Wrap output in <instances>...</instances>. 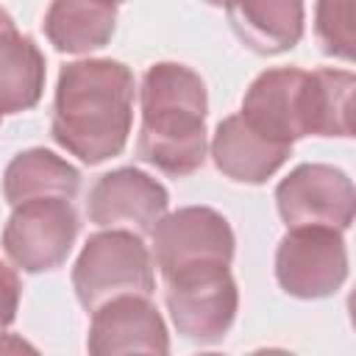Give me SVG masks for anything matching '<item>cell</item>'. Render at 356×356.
I'll return each mask as SVG.
<instances>
[{
    "label": "cell",
    "mask_w": 356,
    "mask_h": 356,
    "mask_svg": "<svg viewBox=\"0 0 356 356\" xmlns=\"http://www.w3.org/2000/svg\"><path fill=\"white\" fill-rule=\"evenodd\" d=\"M275 278L286 295L300 300L337 295L348 278L342 231L323 225L286 228L275 248Z\"/></svg>",
    "instance_id": "obj_7"
},
{
    "label": "cell",
    "mask_w": 356,
    "mask_h": 356,
    "mask_svg": "<svg viewBox=\"0 0 356 356\" xmlns=\"http://www.w3.org/2000/svg\"><path fill=\"white\" fill-rule=\"evenodd\" d=\"M78 211L70 197H33L11 206L3 250L25 273H47L67 261L78 236Z\"/></svg>",
    "instance_id": "obj_6"
},
{
    "label": "cell",
    "mask_w": 356,
    "mask_h": 356,
    "mask_svg": "<svg viewBox=\"0 0 356 356\" xmlns=\"http://www.w3.org/2000/svg\"><path fill=\"white\" fill-rule=\"evenodd\" d=\"M314 33L323 53L350 61L353 58V0H317Z\"/></svg>",
    "instance_id": "obj_17"
},
{
    "label": "cell",
    "mask_w": 356,
    "mask_h": 356,
    "mask_svg": "<svg viewBox=\"0 0 356 356\" xmlns=\"http://www.w3.org/2000/svg\"><path fill=\"white\" fill-rule=\"evenodd\" d=\"M42 28L58 53L100 50L117 31V0H53Z\"/></svg>",
    "instance_id": "obj_14"
},
{
    "label": "cell",
    "mask_w": 356,
    "mask_h": 356,
    "mask_svg": "<svg viewBox=\"0 0 356 356\" xmlns=\"http://www.w3.org/2000/svg\"><path fill=\"white\" fill-rule=\"evenodd\" d=\"M6 350H33L31 345H25L22 339H11L6 331L0 334V353H6Z\"/></svg>",
    "instance_id": "obj_19"
},
{
    "label": "cell",
    "mask_w": 356,
    "mask_h": 356,
    "mask_svg": "<svg viewBox=\"0 0 356 356\" xmlns=\"http://www.w3.org/2000/svg\"><path fill=\"white\" fill-rule=\"evenodd\" d=\"M170 192L153 175L136 167H120L95 181L86 197V214L100 228H125L139 236L153 234L167 214Z\"/></svg>",
    "instance_id": "obj_10"
},
{
    "label": "cell",
    "mask_w": 356,
    "mask_h": 356,
    "mask_svg": "<svg viewBox=\"0 0 356 356\" xmlns=\"http://www.w3.org/2000/svg\"><path fill=\"white\" fill-rule=\"evenodd\" d=\"M81 172L47 147H31L17 153L3 172V195L8 206L33 197H75Z\"/></svg>",
    "instance_id": "obj_15"
},
{
    "label": "cell",
    "mask_w": 356,
    "mask_h": 356,
    "mask_svg": "<svg viewBox=\"0 0 356 356\" xmlns=\"http://www.w3.org/2000/svg\"><path fill=\"white\" fill-rule=\"evenodd\" d=\"M142 125L136 153L164 175L186 178L206 161L209 95L203 78L178 61L147 67L142 86Z\"/></svg>",
    "instance_id": "obj_2"
},
{
    "label": "cell",
    "mask_w": 356,
    "mask_h": 356,
    "mask_svg": "<svg viewBox=\"0 0 356 356\" xmlns=\"http://www.w3.org/2000/svg\"><path fill=\"white\" fill-rule=\"evenodd\" d=\"M0 122H3V120H0Z\"/></svg>",
    "instance_id": "obj_23"
},
{
    "label": "cell",
    "mask_w": 356,
    "mask_h": 356,
    "mask_svg": "<svg viewBox=\"0 0 356 356\" xmlns=\"http://www.w3.org/2000/svg\"><path fill=\"white\" fill-rule=\"evenodd\" d=\"M150 236L161 278L192 264H231L236 245L231 222L211 206L170 211L156 222Z\"/></svg>",
    "instance_id": "obj_9"
},
{
    "label": "cell",
    "mask_w": 356,
    "mask_h": 356,
    "mask_svg": "<svg viewBox=\"0 0 356 356\" xmlns=\"http://www.w3.org/2000/svg\"><path fill=\"white\" fill-rule=\"evenodd\" d=\"M117 3H122V0H117Z\"/></svg>",
    "instance_id": "obj_22"
},
{
    "label": "cell",
    "mask_w": 356,
    "mask_h": 356,
    "mask_svg": "<svg viewBox=\"0 0 356 356\" xmlns=\"http://www.w3.org/2000/svg\"><path fill=\"white\" fill-rule=\"evenodd\" d=\"M86 350L95 356L114 353H167L170 334L164 317L145 295H120L92 312Z\"/></svg>",
    "instance_id": "obj_11"
},
{
    "label": "cell",
    "mask_w": 356,
    "mask_h": 356,
    "mask_svg": "<svg viewBox=\"0 0 356 356\" xmlns=\"http://www.w3.org/2000/svg\"><path fill=\"white\" fill-rule=\"evenodd\" d=\"M164 303L184 339L214 345L236 320L239 289L228 264H192L164 275Z\"/></svg>",
    "instance_id": "obj_5"
},
{
    "label": "cell",
    "mask_w": 356,
    "mask_h": 356,
    "mask_svg": "<svg viewBox=\"0 0 356 356\" xmlns=\"http://www.w3.org/2000/svg\"><path fill=\"white\" fill-rule=\"evenodd\" d=\"M225 14L236 39L259 56L286 53L303 39V0H225Z\"/></svg>",
    "instance_id": "obj_13"
},
{
    "label": "cell",
    "mask_w": 356,
    "mask_h": 356,
    "mask_svg": "<svg viewBox=\"0 0 356 356\" xmlns=\"http://www.w3.org/2000/svg\"><path fill=\"white\" fill-rule=\"evenodd\" d=\"M214 167L236 181V184H264L273 178L284 161L292 156V145L275 142L256 131L242 114H231L220 120L211 145H209Z\"/></svg>",
    "instance_id": "obj_12"
},
{
    "label": "cell",
    "mask_w": 356,
    "mask_h": 356,
    "mask_svg": "<svg viewBox=\"0 0 356 356\" xmlns=\"http://www.w3.org/2000/svg\"><path fill=\"white\" fill-rule=\"evenodd\" d=\"M275 206L286 228L323 225L345 231L353 222L356 192L345 170L334 164H298L275 186Z\"/></svg>",
    "instance_id": "obj_8"
},
{
    "label": "cell",
    "mask_w": 356,
    "mask_h": 356,
    "mask_svg": "<svg viewBox=\"0 0 356 356\" xmlns=\"http://www.w3.org/2000/svg\"><path fill=\"white\" fill-rule=\"evenodd\" d=\"M264 136L295 145L303 136H320L323 131V83L320 72L300 67H273L259 72L239 111Z\"/></svg>",
    "instance_id": "obj_4"
},
{
    "label": "cell",
    "mask_w": 356,
    "mask_h": 356,
    "mask_svg": "<svg viewBox=\"0 0 356 356\" xmlns=\"http://www.w3.org/2000/svg\"><path fill=\"white\" fill-rule=\"evenodd\" d=\"M11 28H17V25H14L11 14H8V11H6L3 6H0V31H11Z\"/></svg>",
    "instance_id": "obj_20"
},
{
    "label": "cell",
    "mask_w": 356,
    "mask_h": 356,
    "mask_svg": "<svg viewBox=\"0 0 356 356\" xmlns=\"http://www.w3.org/2000/svg\"><path fill=\"white\" fill-rule=\"evenodd\" d=\"M136 81L114 58L70 61L58 72L53 100V139L83 164H100L125 150L134 125Z\"/></svg>",
    "instance_id": "obj_1"
},
{
    "label": "cell",
    "mask_w": 356,
    "mask_h": 356,
    "mask_svg": "<svg viewBox=\"0 0 356 356\" xmlns=\"http://www.w3.org/2000/svg\"><path fill=\"white\" fill-rule=\"evenodd\" d=\"M72 289L86 312L120 295H145L156 289L153 253L145 239L125 228H106L86 239L72 267Z\"/></svg>",
    "instance_id": "obj_3"
},
{
    "label": "cell",
    "mask_w": 356,
    "mask_h": 356,
    "mask_svg": "<svg viewBox=\"0 0 356 356\" xmlns=\"http://www.w3.org/2000/svg\"><path fill=\"white\" fill-rule=\"evenodd\" d=\"M209 6H225V0H206Z\"/></svg>",
    "instance_id": "obj_21"
},
{
    "label": "cell",
    "mask_w": 356,
    "mask_h": 356,
    "mask_svg": "<svg viewBox=\"0 0 356 356\" xmlns=\"http://www.w3.org/2000/svg\"><path fill=\"white\" fill-rule=\"evenodd\" d=\"M19 295H22V284L14 267H8L0 259V334L17 320L19 312Z\"/></svg>",
    "instance_id": "obj_18"
},
{
    "label": "cell",
    "mask_w": 356,
    "mask_h": 356,
    "mask_svg": "<svg viewBox=\"0 0 356 356\" xmlns=\"http://www.w3.org/2000/svg\"><path fill=\"white\" fill-rule=\"evenodd\" d=\"M44 56L17 28L0 31V120L33 108L44 92Z\"/></svg>",
    "instance_id": "obj_16"
}]
</instances>
